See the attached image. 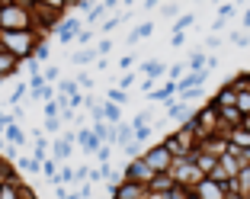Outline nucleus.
I'll return each instance as SVG.
<instances>
[{"mask_svg": "<svg viewBox=\"0 0 250 199\" xmlns=\"http://www.w3.org/2000/svg\"><path fill=\"white\" fill-rule=\"evenodd\" d=\"M135 65H138V55H122V58H119V71H135Z\"/></svg>", "mask_w": 250, "mask_h": 199, "instance_id": "obj_30", "label": "nucleus"}, {"mask_svg": "<svg viewBox=\"0 0 250 199\" xmlns=\"http://www.w3.org/2000/svg\"><path fill=\"white\" fill-rule=\"evenodd\" d=\"M74 81H77V87H81L83 93H90V90H93V77H90L87 71H81V74H77V77H74Z\"/></svg>", "mask_w": 250, "mask_h": 199, "instance_id": "obj_31", "label": "nucleus"}, {"mask_svg": "<svg viewBox=\"0 0 250 199\" xmlns=\"http://www.w3.org/2000/svg\"><path fill=\"white\" fill-rule=\"evenodd\" d=\"M231 3H247V0H231Z\"/></svg>", "mask_w": 250, "mask_h": 199, "instance_id": "obj_47", "label": "nucleus"}, {"mask_svg": "<svg viewBox=\"0 0 250 199\" xmlns=\"http://www.w3.org/2000/svg\"><path fill=\"white\" fill-rule=\"evenodd\" d=\"M61 126H64V122H61V116L45 119V132H48V135H58V132H61Z\"/></svg>", "mask_w": 250, "mask_h": 199, "instance_id": "obj_35", "label": "nucleus"}, {"mask_svg": "<svg viewBox=\"0 0 250 199\" xmlns=\"http://www.w3.org/2000/svg\"><path fill=\"white\" fill-rule=\"evenodd\" d=\"M138 74L145 77V81L157 84V81H164V77H167V65H164V61H157V58H147V61H141V65H138Z\"/></svg>", "mask_w": 250, "mask_h": 199, "instance_id": "obj_7", "label": "nucleus"}, {"mask_svg": "<svg viewBox=\"0 0 250 199\" xmlns=\"http://www.w3.org/2000/svg\"><path fill=\"white\" fill-rule=\"evenodd\" d=\"M141 7H145V10H154V7H161V0H141Z\"/></svg>", "mask_w": 250, "mask_h": 199, "instance_id": "obj_44", "label": "nucleus"}, {"mask_svg": "<svg viewBox=\"0 0 250 199\" xmlns=\"http://www.w3.org/2000/svg\"><path fill=\"white\" fill-rule=\"evenodd\" d=\"M228 39H231V45H237V48H247L250 45V32L247 29H234Z\"/></svg>", "mask_w": 250, "mask_h": 199, "instance_id": "obj_24", "label": "nucleus"}, {"mask_svg": "<svg viewBox=\"0 0 250 199\" xmlns=\"http://www.w3.org/2000/svg\"><path fill=\"white\" fill-rule=\"evenodd\" d=\"M93 36H96V29H93V26H83V29H81V36L74 39V45H77V48H90Z\"/></svg>", "mask_w": 250, "mask_h": 199, "instance_id": "obj_22", "label": "nucleus"}, {"mask_svg": "<svg viewBox=\"0 0 250 199\" xmlns=\"http://www.w3.org/2000/svg\"><path fill=\"white\" fill-rule=\"evenodd\" d=\"M106 100H109V103H116V106H125V103H128V90H119V87H112L109 93H106Z\"/></svg>", "mask_w": 250, "mask_h": 199, "instance_id": "obj_25", "label": "nucleus"}, {"mask_svg": "<svg viewBox=\"0 0 250 199\" xmlns=\"http://www.w3.org/2000/svg\"><path fill=\"white\" fill-rule=\"evenodd\" d=\"M96 58H100V55H96V45H93V48H77V52L71 55V61H74L77 67H87V65H93Z\"/></svg>", "mask_w": 250, "mask_h": 199, "instance_id": "obj_17", "label": "nucleus"}, {"mask_svg": "<svg viewBox=\"0 0 250 199\" xmlns=\"http://www.w3.org/2000/svg\"><path fill=\"white\" fill-rule=\"evenodd\" d=\"M39 42H42V36H39L36 29H22V32H0V48L7 55H13L16 61L20 58H32L39 48Z\"/></svg>", "mask_w": 250, "mask_h": 199, "instance_id": "obj_1", "label": "nucleus"}, {"mask_svg": "<svg viewBox=\"0 0 250 199\" xmlns=\"http://www.w3.org/2000/svg\"><path fill=\"white\" fill-rule=\"evenodd\" d=\"M100 110H103V119L109 122V126H119V122H122V106H116V103H109V100H103V103H100Z\"/></svg>", "mask_w": 250, "mask_h": 199, "instance_id": "obj_18", "label": "nucleus"}, {"mask_svg": "<svg viewBox=\"0 0 250 199\" xmlns=\"http://www.w3.org/2000/svg\"><path fill=\"white\" fill-rule=\"evenodd\" d=\"M81 29H83V20L81 16H61L58 20V26H55V39H58L61 45H74V39L81 36Z\"/></svg>", "mask_w": 250, "mask_h": 199, "instance_id": "obj_4", "label": "nucleus"}, {"mask_svg": "<svg viewBox=\"0 0 250 199\" xmlns=\"http://www.w3.org/2000/svg\"><path fill=\"white\" fill-rule=\"evenodd\" d=\"M42 112H45V119L61 116V100H45V103H42Z\"/></svg>", "mask_w": 250, "mask_h": 199, "instance_id": "obj_28", "label": "nucleus"}, {"mask_svg": "<svg viewBox=\"0 0 250 199\" xmlns=\"http://www.w3.org/2000/svg\"><path fill=\"white\" fill-rule=\"evenodd\" d=\"M3 141H7V145H16V148H26L29 145V135L22 132L20 122H10V126L3 129Z\"/></svg>", "mask_w": 250, "mask_h": 199, "instance_id": "obj_11", "label": "nucleus"}, {"mask_svg": "<svg viewBox=\"0 0 250 199\" xmlns=\"http://www.w3.org/2000/svg\"><path fill=\"white\" fill-rule=\"evenodd\" d=\"M22 29H36L32 7H22L16 0H3V7H0V32H22Z\"/></svg>", "mask_w": 250, "mask_h": 199, "instance_id": "obj_2", "label": "nucleus"}, {"mask_svg": "<svg viewBox=\"0 0 250 199\" xmlns=\"http://www.w3.org/2000/svg\"><path fill=\"white\" fill-rule=\"evenodd\" d=\"M112 148H116V145H100V148H96V161H100V164H109V157H112Z\"/></svg>", "mask_w": 250, "mask_h": 199, "instance_id": "obj_32", "label": "nucleus"}, {"mask_svg": "<svg viewBox=\"0 0 250 199\" xmlns=\"http://www.w3.org/2000/svg\"><path fill=\"white\" fill-rule=\"evenodd\" d=\"M183 42H186V32H173V36H170V48H180Z\"/></svg>", "mask_w": 250, "mask_h": 199, "instance_id": "obj_38", "label": "nucleus"}, {"mask_svg": "<svg viewBox=\"0 0 250 199\" xmlns=\"http://www.w3.org/2000/svg\"><path fill=\"white\" fill-rule=\"evenodd\" d=\"M138 81H141V74H138V71H125L122 77H119V84H116V87H119V90H128V87H135Z\"/></svg>", "mask_w": 250, "mask_h": 199, "instance_id": "obj_23", "label": "nucleus"}, {"mask_svg": "<svg viewBox=\"0 0 250 199\" xmlns=\"http://www.w3.org/2000/svg\"><path fill=\"white\" fill-rule=\"evenodd\" d=\"M90 180V167H74V183H87Z\"/></svg>", "mask_w": 250, "mask_h": 199, "instance_id": "obj_37", "label": "nucleus"}, {"mask_svg": "<svg viewBox=\"0 0 250 199\" xmlns=\"http://www.w3.org/2000/svg\"><path fill=\"white\" fill-rule=\"evenodd\" d=\"M206 58H208V52H202V48L189 52V61H186V71H206Z\"/></svg>", "mask_w": 250, "mask_h": 199, "instance_id": "obj_19", "label": "nucleus"}, {"mask_svg": "<svg viewBox=\"0 0 250 199\" xmlns=\"http://www.w3.org/2000/svg\"><path fill=\"white\" fill-rule=\"evenodd\" d=\"M109 52H112V39H109V36H103L100 42H96V55H100V58H106Z\"/></svg>", "mask_w": 250, "mask_h": 199, "instance_id": "obj_33", "label": "nucleus"}, {"mask_svg": "<svg viewBox=\"0 0 250 199\" xmlns=\"http://www.w3.org/2000/svg\"><path fill=\"white\" fill-rule=\"evenodd\" d=\"M189 199H192V196H189Z\"/></svg>", "mask_w": 250, "mask_h": 199, "instance_id": "obj_49", "label": "nucleus"}, {"mask_svg": "<svg viewBox=\"0 0 250 199\" xmlns=\"http://www.w3.org/2000/svg\"><path fill=\"white\" fill-rule=\"evenodd\" d=\"M16 71H20V61H16L13 55H7L3 48H0V84L7 81V77H13Z\"/></svg>", "mask_w": 250, "mask_h": 199, "instance_id": "obj_14", "label": "nucleus"}, {"mask_svg": "<svg viewBox=\"0 0 250 199\" xmlns=\"http://www.w3.org/2000/svg\"><path fill=\"white\" fill-rule=\"evenodd\" d=\"M42 77H45V84H58L61 81V67L58 65H45L42 67Z\"/></svg>", "mask_w": 250, "mask_h": 199, "instance_id": "obj_26", "label": "nucleus"}, {"mask_svg": "<svg viewBox=\"0 0 250 199\" xmlns=\"http://www.w3.org/2000/svg\"><path fill=\"white\" fill-rule=\"evenodd\" d=\"M0 7H3V0H0Z\"/></svg>", "mask_w": 250, "mask_h": 199, "instance_id": "obj_48", "label": "nucleus"}, {"mask_svg": "<svg viewBox=\"0 0 250 199\" xmlns=\"http://www.w3.org/2000/svg\"><path fill=\"white\" fill-rule=\"evenodd\" d=\"M26 96H29V84H16V87H13V93H10V100H7V103H10V106H20L22 100H26Z\"/></svg>", "mask_w": 250, "mask_h": 199, "instance_id": "obj_21", "label": "nucleus"}, {"mask_svg": "<svg viewBox=\"0 0 250 199\" xmlns=\"http://www.w3.org/2000/svg\"><path fill=\"white\" fill-rule=\"evenodd\" d=\"M215 48H221V36H208L206 45H202V52H208V55H212Z\"/></svg>", "mask_w": 250, "mask_h": 199, "instance_id": "obj_36", "label": "nucleus"}, {"mask_svg": "<svg viewBox=\"0 0 250 199\" xmlns=\"http://www.w3.org/2000/svg\"><path fill=\"white\" fill-rule=\"evenodd\" d=\"M234 110L241 116H250V90H237V100H234Z\"/></svg>", "mask_w": 250, "mask_h": 199, "instance_id": "obj_20", "label": "nucleus"}, {"mask_svg": "<svg viewBox=\"0 0 250 199\" xmlns=\"http://www.w3.org/2000/svg\"><path fill=\"white\" fill-rule=\"evenodd\" d=\"M71 145H74V129L64 132V138H58L52 145V157L55 161H67V157H71Z\"/></svg>", "mask_w": 250, "mask_h": 199, "instance_id": "obj_12", "label": "nucleus"}, {"mask_svg": "<svg viewBox=\"0 0 250 199\" xmlns=\"http://www.w3.org/2000/svg\"><path fill=\"white\" fill-rule=\"evenodd\" d=\"M112 199H147V186H138V183H119L112 190Z\"/></svg>", "mask_w": 250, "mask_h": 199, "instance_id": "obj_9", "label": "nucleus"}, {"mask_svg": "<svg viewBox=\"0 0 250 199\" xmlns=\"http://www.w3.org/2000/svg\"><path fill=\"white\" fill-rule=\"evenodd\" d=\"M125 180H128V183H138V186H151V180L157 177L154 170L147 167L145 161H141V157H132V161L125 164V174H122Z\"/></svg>", "mask_w": 250, "mask_h": 199, "instance_id": "obj_5", "label": "nucleus"}, {"mask_svg": "<svg viewBox=\"0 0 250 199\" xmlns=\"http://www.w3.org/2000/svg\"><path fill=\"white\" fill-rule=\"evenodd\" d=\"M173 96H177V84L164 81L161 87H154L151 93H147V100H154V103H167V100H173Z\"/></svg>", "mask_w": 250, "mask_h": 199, "instance_id": "obj_13", "label": "nucleus"}, {"mask_svg": "<svg viewBox=\"0 0 250 199\" xmlns=\"http://www.w3.org/2000/svg\"><path fill=\"white\" fill-rule=\"evenodd\" d=\"M196 22V13H183V16H177V22H173V32H186Z\"/></svg>", "mask_w": 250, "mask_h": 199, "instance_id": "obj_27", "label": "nucleus"}, {"mask_svg": "<svg viewBox=\"0 0 250 199\" xmlns=\"http://www.w3.org/2000/svg\"><path fill=\"white\" fill-rule=\"evenodd\" d=\"M151 36H154V20H145V22H138V26L125 36V45H128V48H135L138 42H145V39H151Z\"/></svg>", "mask_w": 250, "mask_h": 199, "instance_id": "obj_8", "label": "nucleus"}, {"mask_svg": "<svg viewBox=\"0 0 250 199\" xmlns=\"http://www.w3.org/2000/svg\"><path fill=\"white\" fill-rule=\"evenodd\" d=\"M55 164H58L55 157H45V161H42V174L48 177V183H52V180L58 177V167H55Z\"/></svg>", "mask_w": 250, "mask_h": 199, "instance_id": "obj_29", "label": "nucleus"}, {"mask_svg": "<svg viewBox=\"0 0 250 199\" xmlns=\"http://www.w3.org/2000/svg\"><path fill=\"white\" fill-rule=\"evenodd\" d=\"M64 199H81V193H67V196Z\"/></svg>", "mask_w": 250, "mask_h": 199, "instance_id": "obj_45", "label": "nucleus"}, {"mask_svg": "<svg viewBox=\"0 0 250 199\" xmlns=\"http://www.w3.org/2000/svg\"><path fill=\"white\" fill-rule=\"evenodd\" d=\"M100 3H103V7H106V13H116V10H119V3H122V0H100Z\"/></svg>", "mask_w": 250, "mask_h": 199, "instance_id": "obj_39", "label": "nucleus"}, {"mask_svg": "<svg viewBox=\"0 0 250 199\" xmlns=\"http://www.w3.org/2000/svg\"><path fill=\"white\" fill-rule=\"evenodd\" d=\"M141 161L154 170V174H170V167H173V155L167 151V145H164V141H157V145L147 148L145 155H141Z\"/></svg>", "mask_w": 250, "mask_h": 199, "instance_id": "obj_3", "label": "nucleus"}, {"mask_svg": "<svg viewBox=\"0 0 250 199\" xmlns=\"http://www.w3.org/2000/svg\"><path fill=\"white\" fill-rule=\"evenodd\" d=\"M215 67H218V55H208L206 58V71H215Z\"/></svg>", "mask_w": 250, "mask_h": 199, "instance_id": "obj_41", "label": "nucleus"}, {"mask_svg": "<svg viewBox=\"0 0 250 199\" xmlns=\"http://www.w3.org/2000/svg\"><path fill=\"white\" fill-rule=\"evenodd\" d=\"M132 141H135V129H132V122H119V126H116V145L125 151V148L132 145Z\"/></svg>", "mask_w": 250, "mask_h": 199, "instance_id": "obj_16", "label": "nucleus"}, {"mask_svg": "<svg viewBox=\"0 0 250 199\" xmlns=\"http://www.w3.org/2000/svg\"><path fill=\"white\" fill-rule=\"evenodd\" d=\"M180 7H173V3H167V7H161V16H173Z\"/></svg>", "mask_w": 250, "mask_h": 199, "instance_id": "obj_43", "label": "nucleus"}, {"mask_svg": "<svg viewBox=\"0 0 250 199\" xmlns=\"http://www.w3.org/2000/svg\"><path fill=\"white\" fill-rule=\"evenodd\" d=\"M122 22H128V13H112V16H106V20L100 22V36H112Z\"/></svg>", "mask_w": 250, "mask_h": 199, "instance_id": "obj_15", "label": "nucleus"}, {"mask_svg": "<svg viewBox=\"0 0 250 199\" xmlns=\"http://www.w3.org/2000/svg\"><path fill=\"white\" fill-rule=\"evenodd\" d=\"M164 106H167V119H170V122H186V119L192 116V112H189V103H183V100H177V96H173V100H167Z\"/></svg>", "mask_w": 250, "mask_h": 199, "instance_id": "obj_10", "label": "nucleus"}, {"mask_svg": "<svg viewBox=\"0 0 250 199\" xmlns=\"http://www.w3.org/2000/svg\"><path fill=\"white\" fill-rule=\"evenodd\" d=\"M241 29H247V32H250V7L244 10V16H241Z\"/></svg>", "mask_w": 250, "mask_h": 199, "instance_id": "obj_42", "label": "nucleus"}, {"mask_svg": "<svg viewBox=\"0 0 250 199\" xmlns=\"http://www.w3.org/2000/svg\"><path fill=\"white\" fill-rule=\"evenodd\" d=\"M234 13H237V3H231V0H228V3H218V16H221V20H231Z\"/></svg>", "mask_w": 250, "mask_h": 199, "instance_id": "obj_34", "label": "nucleus"}, {"mask_svg": "<svg viewBox=\"0 0 250 199\" xmlns=\"http://www.w3.org/2000/svg\"><path fill=\"white\" fill-rule=\"evenodd\" d=\"M122 3H125V7H132V3H135V0H122Z\"/></svg>", "mask_w": 250, "mask_h": 199, "instance_id": "obj_46", "label": "nucleus"}, {"mask_svg": "<svg viewBox=\"0 0 250 199\" xmlns=\"http://www.w3.org/2000/svg\"><path fill=\"white\" fill-rule=\"evenodd\" d=\"M225 22H228V20H221V16H215V22H212V36H218V32L225 29Z\"/></svg>", "mask_w": 250, "mask_h": 199, "instance_id": "obj_40", "label": "nucleus"}, {"mask_svg": "<svg viewBox=\"0 0 250 199\" xmlns=\"http://www.w3.org/2000/svg\"><path fill=\"white\" fill-rule=\"evenodd\" d=\"M189 196L192 199H228V186L218 183V180H212V177H202L189 190Z\"/></svg>", "mask_w": 250, "mask_h": 199, "instance_id": "obj_6", "label": "nucleus"}]
</instances>
